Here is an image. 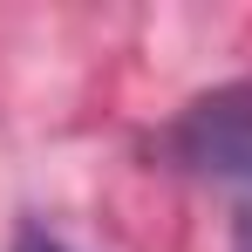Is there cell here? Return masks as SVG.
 Instances as JSON below:
<instances>
[{
    "label": "cell",
    "instance_id": "obj_1",
    "mask_svg": "<svg viewBox=\"0 0 252 252\" xmlns=\"http://www.w3.org/2000/svg\"><path fill=\"white\" fill-rule=\"evenodd\" d=\"M157 157L170 170H191V177H246L252 184V82L191 95L157 129Z\"/></svg>",
    "mask_w": 252,
    "mask_h": 252
},
{
    "label": "cell",
    "instance_id": "obj_2",
    "mask_svg": "<svg viewBox=\"0 0 252 252\" xmlns=\"http://www.w3.org/2000/svg\"><path fill=\"white\" fill-rule=\"evenodd\" d=\"M14 252H68V246H62L48 225H21V232H14Z\"/></svg>",
    "mask_w": 252,
    "mask_h": 252
},
{
    "label": "cell",
    "instance_id": "obj_3",
    "mask_svg": "<svg viewBox=\"0 0 252 252\" xmlns=\"http://www.w3.org/2000/svg\"><path fill=\"white\" fill-rule=\"evenodd\" d=\"M232 252H252V205H246V218H239V239H232Z\"/></svg>",
    "mask_w": 252,
    "mask_h": 252
}]
</instances>
